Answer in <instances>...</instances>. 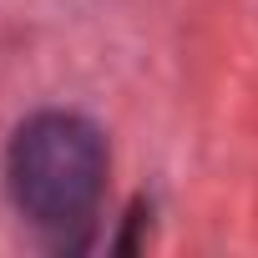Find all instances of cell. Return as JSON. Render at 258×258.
<instances>
[{
    "instance_id": "1",
    "label": "cell",
    "mask_w": 258,
    "mask_h": 258,
    "mask_svg": "<svg viewBox=\"0 0 258 258\" xmlns=\"http://www.w3.org/2000/svg\"><path fill=\"white\" fill-rule=\"evenodd\" d=\"M6 187L16 213L51 233L71 238L91 223L101 192H106V142L86 116L71 111H41L11 137L6 152Z\"/></svg>"
}]
</instances>
